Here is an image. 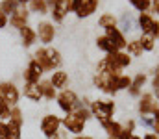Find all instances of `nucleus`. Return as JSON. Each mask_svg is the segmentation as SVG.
<instances>
[{"instance_id": "obj_4", "label": "nucleus", "mask_w": 159, "mask_h": 139, "mask_svg": "<svg viewBox=\"0 0 159 139\" xmlns=\"http://www.w3.org/2000/svg\"><path fill=\"white\" fill-rule=\"evenodd\" d=\"M85 124H87V121H83L76 111L67 113V115L61 119V126H63L69 134H74V136H81V134H83Z\"/></svg>"}, {"instance_id": "obj_19", "label": "nucleus", "mask_w": 159, "mask_h": 139, "mask_svg": "<svg viewBox=\"0 0 159 139\" xmlns=\"http://www.w3.org/2000/svg\"><path fill=\"white\" fill-rule=\"evenodd\" d=\"M20 37H22L24 46H32L34 43H35V39H37V34H35V30H34V28L24 26V28H20Z\"/></svg>"}, {"instance_id": "obj_26", "label": "nucleus", "mask_w": 159, "mask_h": 139, "mask_svg": "<svg viewBox=\"0 0 159 139\" xmlns=\"http://www.w3.org/2000/svg\"><path fill=\"white\" fill-rule=\"evenodd\" d=\"M98 24H100L102 28H113V26H117V19H115L111 13H106V15H102V17L98 19Z\"/></svg>"}, {"instance_id": "obj_33", "label": "nucleus", "mask_w": 159, "mask_h": 139, "mask_svg": "<svg viewBox=\"0 0 159 139\" xmlns=\"http://www.w3.org/2000/svg\"><path fill=\"white\" fill-rule=\"evenodd\" d=\"M120 26H122L124 32H131V30H133V19H131L129 15H124V17L120 19Z\"/></svg>"}, {"instance_id": "obj_32", "label": "nucleus", "mask_w": 159, "mask_h": 139, "mask_svg": "<svg viewBox=\"0 0 159 139\" xmlns=\"http://www.w3.org/2000/svg\"><path fill=\"white\" fill-rule=\"evenodd\" d=\"M133 4L135 9H139L141 13H146V9L150 7V0H129Z\"/></svg>"}, {"instance_id": "obj_38", "label": "nucleus", "mask_w": 159, "mask_h": 139, "mask_svg": "<svg viewBox=\"0 0 159 139\" xmlns=\"http://www.w3.org/2000/svg\"><path fill=\"white\" fill-rule=\"evenodd\" d=\"M154 37H159V22H156L154 21V26H152V32H150Z\"/></svg>"}, {"instance_id": "obj_15", "label": "nucleus", "mask_w": 159, "mask_h": 139, "mask_svg": "<svg viewBox=\"0 0 159 139\" xmlns=\"http://www.w3.org/2000/svg\"><path fill=\"white\" fill-rule=\"evenodd\" d=\"M24 96L28 98V100H32V102H39L43 100V93H41V87L39 84H24Z\"/></svg>"}, {"instance_id": "obj_36", "label": "nucleus", "mask_w": 159, "mask_h": 139, "mask_svg": "<svg viewBox=\"0 0 159 139\" xmlns=\"http://www.w3.org/2000/svg\"><path fill=\"white\" fill-rule=\"evenodd\" d=\"M0 139H7V121H0Z\"/></svg>"}, {"instance_id": "obj_28", "label": "nucleus", "mask_w": 159, "mask_h": 139, "mask_svg": "<svg viewBox=\"0 0 159 139\" xmlns=\"http://www.w3.org/2000/svg\"><path fill=\"white\" fill-rule=\"evenodd\" d=\"M115 86H117V91H122V89H129L131 86V78L126 76V74H119L117 80H115Z\"/></svg>"}, {"instance_id": "obj_20", "label": "nucleus", "mask_w": 159, "mask_h": 139, "mask_svg": "<svg viewBox=\"0 0 159 139\" xmlns=\"http://www.w3.org/2000/svg\"><path fill=\"white\" fill-rule=\"evenodd\" d=\"M144 82H146V76H144V74H137V76L131 80L129 93H131L133 96H139V95H141V87L144 86Z\"/></svg>"}, {"instance_id": "obj_22", "label": "nucleus", "mask_w": 159, "mask_h": 139, "mask_svg": "<svg viewBox=\"0 0 159 139\" xmlns=\"http://www.w3.org/2000/svg\"><path fill=\"white\" fill-rule=\"evenodd\" d=\"M139 26H141L143 34H150V32H152V26H154V19H152L148 13H141V17H139Z\"/></svg>"}, {"instance_id": "obj_37", "label": "nucleus", "mask_w": 159, "mask_h": 139, "mask_svg": "<svg viewBox=\"0 0 159 139\" xmlns=\"http://www.w3.org/2000/svg\"><path fill=\"white\" fill-rule=\"evenodd\" d=\"M50 139H69V132L67 130H57Z\"/></svg>"}, {"instance_id": "obj_11", "label": "nucleus", "mask_w": 159, "mask_h": 139, "mask_svg": "<svg viewBox=\"0 0 159 139\" xmlns=\"http://www.w3.org/2000/svg\"><path fill=\"white\" fill-rule=\"evenodd\" d=\"M106 37L113 43V45L117 46V50H122L124 46L128 45L126 43V39H124V34L120 32L117 26H113V28H106Z\"/></svg>"}, {"instance_id": "obj_34", "label": "nucleus", "mask_w": 159, "mask_h": 139, "mask_svg": "<svg viewBox=\"0 0 159 139\" xmlns=\"http://www.w3.org/2000/svg\"><path fill=\"white\" fill-rule=\"evenodd\" d=\"M81 4H83V0H67L69 11H74V13H78V9L81 7Z\"/></svg>"}, {"instance_id": "obj_35", "label": "nucleus", "mask_w": 159, "mask_h": 139, "mask_svg": "<svg viewBox=\"0 0 159 139\" xmlns=\"http://www.w3.org/2000/svg\"><path fill=\"white\" fill-rule=\"evenodd\" d=\"M154 93H156V96H157V100H159V65H157V69H156V74H154Z\"/></svg>"}, {"instance_id": "obj_2", "label": "nucleus", "mask_w": 159, "mask_h": 139, "mask_svg": "<svg viewBox=\"0 0 159 139\" xmlns=\"http://www.w3.org/2000/svg\"><path fill=\"white\" fill-rule=\"evenodd\" d=\"M89 111L100 123L109 121V119H113V113H115V102H111V100H93L91 106H89Z\"/></svg>"}, {"instance_id": "obj_39", "label": "nucleus", "mask_w": 159, "mask_h": 139, "mask_svg": "<svg viewBox=\"0 0 159 139\" xmlns=\"http://www.w3.org/2000/svg\"><path fill=\"white\" fill-rule=\"evenodd\" d=\"M131 136H133V134H129V132H126V130L122 128V132H120V136L117 139H131Z\"/></svg>"}, {"instance_id": "obj_42", "label": "nucleus", "mask_w": 159, "mask_h": 139, "mask_svg": "<svg viewBox=\"0 0 159 139\" xmlns=\"http://www.w3.org/2000/svg\"><path fill=\"white\" fill-rule=\"evenodd\" d=\"M154 11L159 13V0H154Z\"/></svg>"}, {"instance_id": "obj_25", "label": "nucleus", "mask_w": 159, "mask_h": 139, "mask_svg": "<svg viewBox=\"0 0 159 139\" xmlns=\"http://www.w3.org/2000/svg\"><path fill=\"white\" fill-rule=\"evenodd\" d=\"M30 11L32 13H39V15H44L48 11V6L44 0H32L30 2Z\"/></svg>"}, {"instance_id": "obj_3", "label": "nucleus", "mask_w": 159, "mask_h": 139, "mask_svg": "<svg viewBox=\"0 0 159 139\" xmlns=\"http://www.w3.org/2000/svg\"><path fill=\"white\" fill-rule=\"evenodd\" d=\"M56 102H57L59 109H61L65 115H67V113H72V111L80 106L78 95L72 91V89H63V91H59L57 96H56Z\"/></svg>"}, {"instance_id": "obj_8", "label": "nucleus", "mask_w": 159, "mask_h": 139, "mask_svg": "<svg viewBox=\"0 0 159 139\" xmlns=\"http://www.w3.org/2000/svg\"><path fill=\"white\" fill-rule=\"evenodd\" d=\"M43 72L44 71L41 69V65L35 59H32L24 71V84H39L41 78H43Z\"/></svg>"}, {"instance_id": "obj_17", "label": "nucleus", "mask_w": 159, "mask_h": 139, "mask_svg": "<svg viewBox=\"0 0 159 139\" xmlns=\"http://www.w3.org/2000/svg\"><path fill=\"white\" fill-rule=\"evenodd\" d=\"M96 7H98V0H83V4H81V7L78 9L76 15H78L80 19L89 17V15H93L96 11Z\"/></svg>"}, {"instance_id": "obj_41", "label": "nucleus", "mask_w": 159, "mask_h": 139, "mask_svg": "<svg viewBox=\"0 0 159 139\" xmlns=\"http://www.w3.org/2000/svg\"><path fill=\"white\" fill-rule=\"evenodd\" d=\"M143 139H159V137L156 136V134H146V136H144Z\"/></svg>"}, {"instance_id": "obj_24", "label": "nucleus", "mask_w": 159, "mask_h": 139, "mask_svg": "<svg viewBox=\"0 0 159 139\" xmlns=\"http://www.w3.org/2000/svg\"><path fill=\"white\" fill-rule=\"evenodd\" d=\"M96 45H98V48H100V50H104L106 54L119 52V50H117V46L113 45V43H111V41H109L106 35H104V37H98V39H96Z\"/></svg>"}, {"instance_id": "obj_6", "label": "nucleus", "mask_w": 159, "mask_h": 139, "mask_svg": "<svg viewBox=\"0 0 159 139\" xmlns=\"http://www.w3.org/2000/svg\"><path fill=\"white\" fill-rule=\"evenodd\" d=\"M41 134L44 136V137H52L57 130H61V119L57 117V115H54V113H48V115H44L43 119H41Z\"/></svg>"}, {"instance_id": "obj_30", "label": "nucleus", "mask_w": 159, "mask_h": 139, "mask_svg": "<svg viewBox=\"0 0 159 139\" xmlns=\"http://www.w3.org/2000/svg\"><path fill=\"white\" fill-rule=\"evenodd\" d=\"M9 113H11V106L0 96V121H9Z\"/></svg>"}, {"instance_id": "obj_7", "label": "nucleus", "mask_w": 159, "mask_h": 139, "mask_svg": "<svg viewBox=\"0 0 159 139\" xmlns=\"http://www.w3.org/2000/svg\"><path fill=\"white\" fill-rule=\"evenodd\" d=\"M0 96L13 108V106H19L20 91L13 82H0Z\"/></svg>"}, {"instance_id": "obj_31", "label": "nucleus", "mask_w": 159, "mask_h": 139, "mask_svg": "<svg viewBox=\"0 0 159 139\" xmlns=\"http://www.w3.org/2000/svg\"><path fill=\"white\" fill-rule=\"evenodd\" d=\"M126 46H128V54H131V56H141L143 54V46H141V41L139 39L129 41Z\"/></svg>"}, {"instance_id": "obj_1", "label": "nucleus", "mask_w": 159, "mask_h": 139, "mask_svg": "<svg viewBox=\"0 0 159 139\" xmlns=\"http://www.w3.org/2000/svg\"><path fill=\"white\" fill-rule=\"evenodd\" d=\"M34 59L41 65L43 71H54L61 65V54L56 48H37Z\"/></svg>"}, {"instance_id": "obj_10", "label": "nucleus", "mask_w": 159, "mask_h": 139, "mask_svg": "<svg viewBox=\"0 0 159 139\" xmlns=\"http://www.w3.org/2000/svg\"><path fill=\"white\" fill-rule=\"evenodd\" d=\"M156 108H157V104L154 102V95H152V93H144V95L139 98V113H141V117L150 115Z\"/></svg>"}, {"instance_id": "obj_16", "label": "nucleus", "mask_w": 159, "mask_h": 139, "mask_svg": "<svg viewBox=\"0 0 159 139\" xmlns=\"http://www.w3.org/2000/svg\"><path fill=\"white\" fill-rule=\"evenodd\" d=\"M102 124V128H104V132L109 136V137H119L120 132H122V124H120L119 121H113V119H109V121H104V123H100Z\"/></svg>"}, {"instance_id": "obj_9", "label": "nucleus", "mask_w": 159, "mask_h": 139, "mask_svg": "<svg viewBox=\"0 0 159 139\" xmlns=\"http://www.w3.org/2000/svg\"><path fill=\"white\" fill-rule=\"evenodd\" d=\"M35 34H37V37L41 39V43H44V45L52 43V41H54V35H56L54 24H50V22H39Z\"/></svg>"}, {"instance_id": "obj_5", "label": "nucleus", "mask_w": 159, "mask_h": 139, "mask_svg": "<svg viewBox=\"0 0 159 139\" xmlns=\"http://www.w3.org/2000/svg\"><path fill=\"white\" fill-rule=\"evenodd\" d=\"M117 76H119V74H111V72L104 71V72H96V76H94L93 82H94L96 89L107 93V95H115V93H117V86H115Z\"/></svg>"}, {"instance_id": "obj_45", "label": "nucleus", "mask_w": 159, "mask_h": 139, "mask_svg": "<svg viewBox=\"0 0 159 139\" xmlns=\"http://www.w3.org/2000/svg\"><path fill=\"white\" fill-rule=\"evenodd\" d=\"M107 139H115V137H107Z\"/></svg>"}, {"instance_id": "obj_29", "label": "nucleus", "mask_w": 159, "mask_h": 139, "mask_svg": "<svg viewBox=\"0 0 159 139\" xmlns=\"http://www.w3.org/2000/svg\"><path fill=\"white\" fill-rule=\"evenodd\" d=\"M141 41V46H143V50H152L154 48V41H156V37L152 35V34H143V37L139 39Z\"/></svg>"}, {"instance_id": "obj_12", "label": "nucleus", "mask_w": 159, "mask_h": 139, "mask_svg": "<svg viewBox=\"0 0 159 139\" xmlns=\"http://www.w3.org/2000/svg\"><path fill=\"white\" fill-rule=\"evenodd\" d=\"M26 22H28V9L19 6V9L9 17V24H11L13 28H19V30H20V28L26 26Z\"/></svg>"}, {"instance_id": "obj_40", "label": "nucleus", "mask_w": 159, "mask_h": 139, "mask_svg": "<svg viewBox=\"0 0 159 139\" xmlns=\"http://www.w3.org/2000/svg\"><path fill=\"white\" fill-rule=\"evenodd\" d=\"M6 24H7V17H6V15L2 13V9H0V28H4Z\"/></svg>"}, {"instance_id": "obj_18", "label": "nucleus", "mask_w": 159, "mask_h": 139, "mask_svg": "<svg viewBox=\"0 0 159 139\" xmlns=\"http://www.w3.org/2000/svg\"><path fill=\"white\" fill-rule=\"evenodd\" d=\"M39 87H41V93H43V98H46V100H56L57 93L54 89V86L50 84V80H41Z\"/></svg>"}, {"instance_id": "obj_44", "label": "nucleus", "mask_w": 159, "mask_h": 139, "mask_svg": "<svg viewBox=\"0 0 159 139\" xmlns=\"http://www.w3.org/2000/svg\"><path fill=\"white\" fill-rule=\"evenodd\" d=\"M131 139H141L139 136H131Z\"/></svg>"}, {"instance_id": "obj_21", "label": "nucleus", "mask_w": 159, "mask_h": 139, "mask_svg": "<svg viewBox=\"0 0 159 139\" xmlns=\"http://www.w3.org/2000/svg\"><path fill=\"white\" fill-rule=\"evenodd\" d=\"M19 6H20L19 0H4V2H0V9H2V13H4L6 17H7V15L11 17V15L19 9Z\"/></svg>"}, {"instance_id": "obj_43", "label": "nucleus", "mask_w": 159, "mask_h": 139, "mask_svg": "<svg viewBox=\"0 0 159 139\" xmlns=\"http://www.w3.org/2000/svg\"><path fill=\"white\" fill-rule=\"evenodd\" d=\"M72 139H93L91 136H76V137H72Z\"/></svg>"}, {"instance_id": "obj_23", "label": "nucleus", "mask_w": 159, "mask_h": 139, "mask_svg": "<svg viewBox=\"0 0 159 139\" xmlns=\"http://www.w3.org/2000/svg\"><path fill=\"white\" fill-rule=\"evenodd\" d=\"M7 139H22V126L7 121Z\"/></svg>"}, {"instance_id": "obj_13", "label": "nucleus", "mask_w": 159, "mask_h": 139, "mask_svg": "<svg viewBox=\"0 0 159 139\" xmlns=\"http://www.w3.org/2000/svg\"><path fill=\"white\" fill-rule=\"evenodd\" d=\"M50 84L54 86V89L57 91H63V89H67V84H69V74L65 72V71H54L52 72V76H50Z\"/></svg>"}, {"instance_id": "obj_27", "label": "nucleus", "mask_w": 159, "mask_h": 139, "mask_svg": "<svg viewBox=\"0 0 159 139\" xmlns=\"http://www.w3.org/2000/svg\"><path fill=\"white\" fill-rule=\"evenodd\" d=\"M9 121H11V123H17V124H20V126H22L24 117H22V109H20V106H13V108H11Z\"/></svg>"}, {"instance_id": "obj_14", "label": "nucleus", "mask_w": 159, "mask_h": 139, "mask_svg": "<svg viewBox=\"0 0 159 139\" xmlns=\"http://www.w3.org/2000/svg\"><path fill=\"white\" fill-rule=\"evenodd\" d=\"M50 15L54 17V21L56 22H61L63 19H65V15L69 13V7H67V0H56L54 2V6L50 7Z\"/></svg>"}]
</instances>
